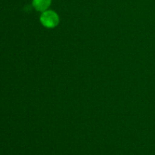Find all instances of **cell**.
I'll use <instances>...</instances> for the list:
<instances>
[{"label": "cell", "instance_id": "cell-1", "mask_svg": "<svg viewBox=\"0 0 155 155\" xmlns=\"http://www.w3.org/2000/svg\"><path fill=\"white\" fill-rule=\"evenodd\" d=\"M40 21L44 27L53 28L58 24V15L53 11H45L41 15Z\"/></svg>", "mask_w": 155, "mask_h": 155}, {"label": "cell", "instance_id": "cell-2", "mask_svg": "<svg viewBox=\"0 0 155 155\" xmlns=\"http://www.w3.org/2000/svg\"><path fill=\"white\" fill-rule=\"evenodd\" d=\"M51 0H33V6L38 12H45L50 6Z\"/></svg>", "mask_w": 155, "mask_h": 155}]
</instances>
